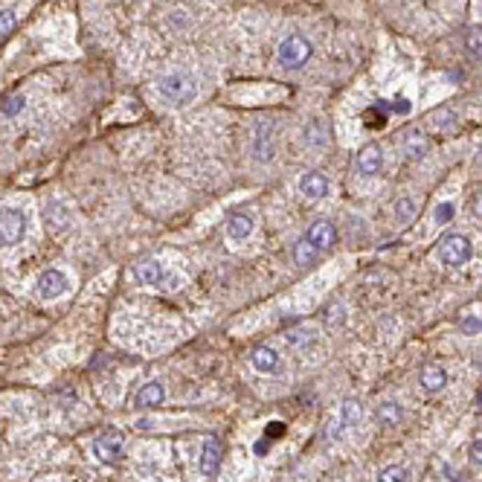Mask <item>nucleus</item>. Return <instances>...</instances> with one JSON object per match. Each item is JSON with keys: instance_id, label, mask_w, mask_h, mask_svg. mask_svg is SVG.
<instances>
[{"instance_id": "33", "label": "nucleus", "mask_w": 482, "mask_h": 482, "mask_svg": "<svg viewBox=\"0 0 482 482\" xmlns=\"http://www.w3.org/2000/svg\"><path fill=\"white\" fill-rule=\"evenodd\" d=\"M163 288H169V291H178V288H180V276L178 274H166L163 276Z\"/></svg>"}, {"instance_id": "31", "label": "nucleus", "mask_w": 482, "mask_h": 482, "mask_svg": "<svg viewBox=\"0 0 482 482\" xmlns=\"http://www.w3.org/2000/svg\"><path fill=\"white\" fill-rule=\"evenodd\" d=\"M343 430H346V424L337 418V421H332V424H329V430H325V436H329V439H340V436H343Z\"/></svg>"}, {"instance_id": "15", "label": "nucleus", "mask_w": 482, "mask_h": 482, "mask_svg": "<svg viewBox=\"0 0 482 482\" xmlns=\"http://www.w3.org/2000/svg\"><path fill=\"white\" fill-rule=\"evenodd\" d=\"M250 363H253V369L271 375L279 369V352H274L271 346H256V349L250 352Z\"/></svg>"}, {"instance_id": "5", "label": "nucleus", "mask_w": 482, "mask_h": 482, "mask_svg": "<svg viewBox=\"0 0 482 482\" xmlns=\"http://www.w3.org/2000/svg\"><path fill=\"white\" fill-rule=\"evenodd\" d=\"M35 291L41 299H59L70 291V279L64 271H59V267H47V271L35 279Z\"/></svg>"}, {"instance_id": "17", "label": "nucleus", "mask_w": 482, "mask_h": 482, "mask_svg": "<svg viewBox=\"0 0 482 482\" xmlns=\"http://www.w3.org/2000/svg\"><path fill=\"white\" fill-rule=\"evenodd\" d=\"M427 151H430V140L424 137L421 131H413V134H407V137H404V157L421 160Z\"/></svg>"}, {"instance_id": "25", "label": "nucleus", "mask_w": 482, "mask_h": 482, "mask_svg": "<svg viewBox=\"0 0 482 482\" xmlns=\"http://www.w3.org/2000/svg\"><path fill=\"white\" fill-rule=\"evenodd\" d=\"M453 215H456V204H453V201H441V204L436 206V212H433V221H436L439 227H445V224L453 221Z\"/></svg>"}, {"instance_id": "9", "label": "nucleus", "mask_w": 482, "mask_h": 482, "mask_svg": "<svg viewBox=\"0 0 482 482\" xmlns=\"http://www.w3.org/2000/svg\"><path fill=\"white\" fill-rule=\"evenodd\" d=\"M381 169H383V151H381V146H375V143L363 146L357 151V171H360L363 178H375V175H381Z\"/></svg>"}, {"instance_id": "3", "label": "nucleus", "mask_w": 482, "mask_h": 482, "mask_svg": "<svg viewBox=\"0 0 482 482\" xmlns=\"http://www.w3.org/2000/svg\"><path fill=\"white\" fill-rule=\"evenodd\" d=\"M27 239V215L17 206L0 209V247H15Z\"/></svg>"}, {"instance_id": "20", "label": "nucleus", "mask_w": 482, "mask_h": 482, "mask_svg": "<svg viewBox=\"0 0 482 482\" xmlns=\"http://www.w3.org/2000/svg\"><path fill=\"white\" fill-rule=\"evenodd\" d=\"M320 259V250L308 241V239H299L297 244H294V262L299 264V267H308V264H314Z\"/></svg>"}, {"instance_id": "2", "label": "nucleus", "mask_w": 482, "mask_h": 482, "mask_svg": "<svg viewBox=\"0 0 482 482\" xmlns=\"http://www.w3.org/2000/svg\"><path fill=\"white\" fill-rule=\"evenodd\" d=\"M311 55H314V44L308 41L305 35L294 32V35H288L285 41L279 44L276 62H279V67H285V70H299V67H305L308 62H311Z\"/></svg>"}, {"instance_id": "6", "label": "nucleus", "mask_w": 482, "mask_h": 482, "mask_svg": "<svg viewBox=\"0 0 482 482\" xmlns=\"http://www.w3.org/2000/svg\"><path fill=\"white\" fill-rule=\"evenodd\" d=\"M122 453H125V439L117 430H105L99 439L93 441V456L99 459V462H108V465L120 462Z\"/></svg>"}, {"instance_id": "7", "label": "nucleus", "mask_w": 482, "mask_h": 482, "mask_svg": "<svg viewBox=\"0 0 482 482\" xmlns=\"http://www.w3.org/2000/svg\"><path fill=\"white\" fill-rule=\"evenodd\" d=\"M305 239L311 241L320 253H329V250H334V244H337V229L332 221H314Z\"/></svg>"}, {"instance_id": "30", "label": "nucleus", "mask_w": 482, "mask_h": 482, "mask_svg": "<svg viewBox=\"0 0 482 482\" xmlns=\"http://www.w3.org/2000/svg\"><path fill=\"white\" fill-rule=\"evenodd\" d=\"M325 322H334V325H343V305L340 302H334V305H329V311H325Z\"/></svg>"}, {"instance_id": "8", "label": "nucleus", "mask_w": 482, "mask_h": 482, "mask_svg": "<svg viewBox=\"0 0 482 482\" xmlns=\"http://www.w3.org/2000/svg\"><path fill=\"white\" fill-rule=\"evenodd\" d=\"M329 189H332V183H329V178H325L322 171H305V175L299 178V192H302V198H308V201L325 198V195H329Z\"/></svg>"}, {"instance_id": "29", "label": "nucleus", "mask_w": 482, "mask_h": 482, "mask_svg": "<svg viewBox=\"0 0 482 482\" xmlns=\"http://www.w3.org/2000/svg\"><path fill=\"white\" fill-rule=\"evenodd\" d=\"M24 105H27L24 96H12V99L3 102V113H6V117H17V113L24 111Z\"/></svg>"}, {"instance_id": "10", "label": "nucleus", "mask_w": 482, "mask_h": 482, "mask_svg": "<svg viewBox=\"0 0 482 482\" xmlns=\"http://www.w3.org/2000/svg\"><path fill=\"white\" fill-rule=\"evenodd\" d=\"M131 271H134V279H137L140 285H151V288L163 285V276H166L163 264L157 259H140L137 264L131 267Z\"/></svg>"}, {"instance_id": "12", "label": "nucleus", "mask_w": 482, "mask_h": 482, "mask_svg": "<svg viewBox=\"0 0 482 482\" xmlns=\"http://www.w3.org/2000/svg\"><path fill=\"white\" fill-rule=\"evenodd\" d=\"M44 224L50 233H62V229L70 227V212L62 201H47L44 204Z\"/></svg>"}, {"instance_id": "26", "label": "nucleus", "mask_w": 482, "mask_h": 482, "mask_svg": "<svg viewBox=\"0 0 482 482\" xmlns=\"http://www.w3.org/2000/svg\"><path fill=\"white\" fill-rule=\"evenodd\" d=\"M407 468H401V465H390V468H383L378 474V482H407Z\"/></svg>"}, {"instance_id": "19", "label": "nucleus", "mask_w": 482, "mask_h": 482, "mask_svg": "<svg viewBox=\"0 0 482 482\" xmlns=\"http://www.w3.org/2000/svg\"><path fill=\"white\" fill-rule=\"evenodd\" d=\"M360 418H363V404L357 398H346L340 404V421L346 427H355V424H360Z\"/></svg>"}, {"instance_id": "32", "label": "nucleus", "mask_w": 482, "mask_h": 482, "mask_svg": "<svg viewBox=\"0 0 482 482\" xmlns=\"http://www.w3.org/2000/svg\"><path fill=\"white\" fill-rule=\"evenodd\" d=\"M471 462L482 468V439H476L474 445H471Z\"/></svg>"}, {"instance_id": "28", "label": "nucleus", "mask_w": 482, "mask_h": 482, "mask_svg": "<svg viewBox=\"0 0 482 482\" xmlns=\"http://www.w3.org/2000/svg\"><path fill=\"white\" fill-rule=\"evenodd\" d=\"M459 332L462 334H482V317H462Z\"/></svg>"}, {"instance_id": "16", "label": "nucleus", "mask_w": 482, "mask_h": 482, "mask_svg": "<svg viewBox=\"0 0 482 482\" xmlns=\"http://www.w3.org/2000/svg\"><path fill=\"white\" fill-rule=\"evenodd\" d=\"M221 465V441L218 439H206L204 451H201V474L204 476H215Z\"/></svg>"}, {"instance_id": "13", "label": "nucleus", "mask_w": 482, "mask_h": 482, "mask_svg": "<svg viewBox=\"0 0 482 482\" xmlns=\"http://www.w3.org/2000/svg\"><path fill=\"white\" fill-rule=\"evenodd\" d=\"M163 401H166L163 383L151 381V383H146V387H143L137 395H134V407H137V410H154V407H160Z\"/></svg>"}, {"instance_id": "24", "label": "nucleus", "mask_w": 482, "mask_h": 482, "mask_svg": "<svg viewBox=\"0 0 482 482\" xmlns=\"http://www.w3.org/2000/svg\"><path fill=\"white\" fill-rule=\"evenodd\" d=\"M465 50H468L471 59L482 62V29H471V32L465 35Z\"/></svg>"}, {"instance_id": "18", "label": "nucleus", "mask_w": 482, "mask_h": 482, "mask_svg": "<svg viewBox=\"0 0 482 482\" xmlns=\"http://www.w3.org/2000/svg\"><path fill=\"white\" fill-rule=\"evenodd\" d=\"M401 421H404V410L398 407L395 401H383L378 407V424H381V427H398Z\"/></svg>"}, {"instance_id": "4", "label": "nucleus", "mask_w": 482, "mask_h": 482, "mask_svg": "<svg viewBox=\"0 0 482 482\" xmlns=\"http://www.w3.org/2000/svg\"><path fill=\"white\" fill-rule=\"evenodd\" d=\"M439 259L441 264H448V267H459V264H465L471 259V239L468 236H459V233H451L439 241Z\"/></svg>"}, {"instance_id": "35", "label": "nucleus", "mask_w": 482, "mask_h": 482, "mask_svg": "<svg viewBox=\"0 0 482 482\" xmlns=\"http://www.w3.org/2000/svg\"><path fill=\"white\" fill-rule=\"evenodd\" d=\"M392 108H395L398 113H410V108H413V105H410V102L401 96V99H395V105H392Z\"/></svg>"}, {"instance_id": "23", "label": "nucleus", "mask_w": 482, "mask_h": 482, "mask_svg": "<svg viewBox=\"0 0 482 482\" xmlns=\"http://www.w3.org/2000/svg\"><path fill=\"white\" fill-rule=\"evenodd\" d=\"M305 140L311 146H325V140H329V134H325V125L320 120H311L305 125Z\"/></svg>"}, {"instance_id": "27", "label": "nucleus", "mask_w": 482, "mask_h": 482, "mask_svg": "<svg viewBox=\"0 0 482 482\" xmlns=\"http://www.w3.org/2000/svg\"><path fill=\"white\" fill-rule=\"evenodd\" d=\"M17 24V15L12 9H0V38H6Z\"/></svg>"}, {"instance_id": "14", "label": "nucleus", "mask_w": 482, "mask_h": 482, "mask_svg": "<svg viewBox=\"0 0 482 482\" xmlns=\"http://www.w3.org/2000/svg\"><path fill=\"white\" fill-rule=\"evenodd\" d=\"M418 383H421V390H427V392H441L448 387V372L436 363H427L418 375Z\"/></svg>"}, {"instance_id": "21", "label": "nucleus", "mask_w": 482, "mask_h": 482, "mask_svg": "<svg viewBox=\"0 0 482 482\" xmlns=\"http://www.w3.org/2000/svg\"><path fill=\"white\" fill-rule=\"evenodd\" d=\"M285 343L302 352V349H308L311 343H317V332H311V329H294V332L285 334Z\"/></svg>"}, {"instance_id": "22", "label": "nucleus", "mask_w": 482, "mask_h": 482, "mask_svg": "<svg viewBox=\"0 0 482 482\" xmlns=\"http://www.w3.org/2000/svg\"><path fill=\"white\" fill-rule=\"evenodd\" d=\"M395 221L404 224V227L416 221V201H413V198H401V201L395 204Z\"/></svg>"}, {"instance_id": "11", "label": "nucleus", "mask_w": 482, "mask_h": 482, "mask_svg": "<svg viewBox=\"0 0 482 482\" xmlns=\"http://www.w3.org/2000/svg\"><path fill=\"white\" fill-rule=\"evenodd\" d=\"M253 215H250L247 209H236V212H229V218H227V236L233 239V241H244L250 239V233H253Z\"/></svg>"}, {"instance_id": "34", "label": "nucleus", "mask_w": 482, "mask_h": 482, "mask_svg": "<svg viewBox=\"0 0 482 482\" xmlns=\"http://www.w3.org/2000/svg\"><path fill=\"white\" fill-rule=\"evenodd\" d=\"M471 209H474V215H476V218H482V192H476V195H474Z\"/></svg>"}, {"instance_id": "1", "label": "nucleus", "mask_w": 482, "mask_h": 482, "mask_svg": "<svg viewBox=\"0 0 482 482\" xmlns=\"http://www.w3.org/2000/svg\"><path fill=\"white\" fill-rule=\"evenodd\" d=\"M157 93L160 99L171 108H186L195 102L198 96V79L186 70H171V73H163L157 79Z\"/></svg>"}]
</instances>
